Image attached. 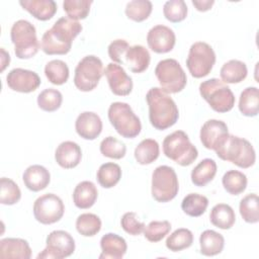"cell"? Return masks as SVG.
<instances>
[{
	"mask_svg": "<svg viewBox=\"0 0 259 259\" xmlns=\"http://www.w3.org/2000/svg\"><path fill=\"white\" fill-rule=\"evenodd\" d=\"M240 214L246 223L256 224L259 222V199L256 193L247 194L240 201Z\"/></svg>",
	"mask_w": 259,
	"mask_h": 259,
	"instance_id": "obj_36",
	"label": "cell"
},
{
	"mask_svg": "<svg viewBox=\"0 0 259 259\" xmlns=\"http://www.w3.org/2000/svg\"><path fill=\"white\" fill-rule=\"evenodd\" d=\"M100 247L102 250V253L99 255L100 259H120L127 250L125 240L114 233H107L102 236Z\"/></svg>",
	"mask_w": 259,
	"mask_h": 259,
	"instance_id": "obj_20",
	"label": "cell"
},
{
	"mask_svg": "<svg viewBox=\"0 0 259 259\" xmlns=\"http://www.w3.org/2000/svg\"><path fill=\"white\" fill-rule=\"evenodd\" d=\"M19 4L40 21L50 20L57 12V3L54 0H20Z\"/></svg>",
	"mask_w": 259,
	"mask_h": 259,
	"instance_id": "obj_24",
	"label": "cell"
},
{
	"mask_svg": "<svg viewBox=\"0 0 259 259\" xmlns=\"http://www.w3.org/2000/svg\"><path fill=\"white\" fill-rule=\"evenodd\" d=\"M65 211L63 200L54 193H46L37 197L33 203L34 219L42 225L59 222Z\"/></svg>",
	"mask_w": 259,
	"mask_h": 259,
	"instance_id": "obj_12",
	"label": "cell"
},
{
	"mask_svg": "<svg viewBox=\"0 0 259 259\" xmlns=\"http://www.w3.org/2000/svg\"><path fill=\"white\" fill-rule=\"evenodd\" d=\"M6 82L8 87L13 91L30 93L38 88L41 81L35 72L22 68H15L7 74Z\"/></svg>",
	"mask_w": 259,
	"mask_h": 259,
	"instance_id": "obj_15",
	"label": "cell"
},
{
	"mask_svg": "<svg viewBox=\"0 0 259 259\" xmlns=\"http://www.w3.org/2000/svg\"><path fill=\"white\" fill-rule=\"evenodd\" d=\"M162 146L165 156L180 166L191 165L198 156L197 149L183 131H175L168 135Z\"/></svg>",
	"mask_w": 259,
	"mask_h": 259,
	"instance_id": "obj_4",
	"label": "cell"
},
{
	"mask_svg": "<svg viewBox=\"0 0 259 259\" xmlns=\"http://www.w3.org/2000/svg\"><path fill=\"white\" fill-rule=\"evenodd\" d=\"M247 74L246 64L239 60H230L222 66L220 71L221 79L226 84L240 83L247 77Z\"/></svg>",
	"mask_w": 259,
	"mask_h": 259,
	"instance_id": "obj_27",
	"label": "cell"
},
{
	"mask_svg": "<svg viewBox=\"0 0 259 259\" xmlns=\"http://www.w3.org/2000/svg\"><path fill=\"white\" fill-rule=\"evenodd\" d=\"M107 115L111 125L122 138L134 139L140 135L141 120L127 103L119 101L111 103Z\"/></svg>",
	"mask_w": 259,
	"mask_h": 259,
	"instance_id": "obj_6",
	"label": "cell"
},
{
	"mask_svg": "<svg viewBox=\"0 0 259 259\" xmlns=\"http://www.w3.org/2000/svg\"><path fill=\"white\" fill-rule=\"evenodd\" d=\"M10 37L18 59H30L37 54L40 46L35 27L29 21L25 19L15 21L10 29Z\"/></svg>",
	"mask_w": 259,
	"mask_h": 259,
	"instance_id": "obj_5",
	"label": "cell"
},
{
	"mask_svg": "<svg viewBox=\"0 0 259 259\" xmlns=\"http://www.w3.org/2000/svg\"><path fill=\"white\" fill-rule=\"evenodd\" d=\"M82 159L80 146L72 141L61 143L55 152V160L64 169H72L79 165Z\"/></svg>",
	"mask_w": 259,
	"mask_h": 259,
	"instance_id": "obj_19",
	"label": "cell"
},
{
	"mask_svg": "<svg viewBox=\"0 0 259 259\" xmlns=\"http://www.w3.org/2000/svg\"><path fill=\"white\" fill-rule=\"evenodd\" d=\"M135 159L141 165H149L156 161L160 154V147L153 139L143 140L135 149Z\"/></svg>",
	"mask_w": 259,
	"mask_h": 259,
	"instance_id": "obj_30",
	"label": "cell"
},
{
	"mask_svg": "<svg viewBox=\"0 0 259 259\" xmlns=\"http://www.w3.org/2000/svg\"><path fill=\"white\" fill-rule=\"evenodd\" d=\"M215 63V53L204 41H196L191 45L186 60V66L194 78L207 76Z\"/></svg>",
	"mask_w": 259,
	"mask_h": 259,
	"instance_id": "obj_11",
	"label": "cell"
},
{
	"mask_svg": "<svg viewBox=\"0 0 259 259\" xmlns=\"http://www.w3.org/2000/svg\"><path fill=\"white\" fill-rule=\"evenodd\" d=\"M81 31L82 25L79 21L68 16L61 17L42 34L41 51L50 56L66 55L71 51L73 40Z\"/></svg>",
	"mask_w": 259,
	"mask_h": 259,
	"instance_id": "obj_1",
	"label": "cell"
},
{
	"mask_svg": "<svg viewBox=\"0 0 259 259\" xmlns=\"http://www.w3.org/2000/svg\"><path fill=\"white\" fill-rule=\"evenodd\" d=\"M98 196V191L95 184L85 180L77 184L73 191L74 204L81 209H87L93 206Z\"/></svg>",
	"mask_w": 259,
	"mask_h": 259,
	"instance_id": "obj_25",
	"label": "cell"
},
{
	"mask_svg": "<svg viewBox=\"0 0 259 259\" xmlns=\"http://www.w3.org/2000/svg\"><path fill=\"white\" fill-rule=\"evenodd\" d=\"M193 243V234L190 230L180 228L175 230L166 240V247L172 252H179L189 248Z\"/></svg>",
	"mask_w": 259,
	"mask_h": 259,
	"instance_id": "obj_37",
	"label": "cell"
},
{
	"mask_svg": "<svg viewBox=\"0 0 259 259\" xmlns=\"http://www.w3.org/2000/svg\"><path fill=\"white\" fill-rule=\"evenodd\" d=\"M153 10V4L149 0H133L125 6V15L136 21L142 22L146 20Z\"/></svg>",
	"mask_w": 259,
	"mask_h": 259,
	"instance_id": "obj_39",
	"label": "cell"
},
{
	"mask_svg": "<svg viewBox=\"0 0 259 259\" xmlns=\"http://www.w3.org/2000/svg\"><path fill=\"white\" fill-rule=\"evenodd\" d=\"M187 5L183 0H170L165 2L163 13L167 20L173 23L181 22L187 16Z\"/></svg>",
	"mask_w": 259,
	"mask_h": 259,
	"instance_id": "obj_44",
	"label": "cell"
},
{
	"mask_svg": "<svg viewBox=\"0 0 259 259\" xmlns=\"http://www.w3.org/2000/svg\"><path fill=\"white\" fill-rule=\"evenodd\" d=\"M147 42L154 53L165 54L173 50L176 42V36L170 27L158 24L149 30L147 34Z\"/></svg>",
	"mask_w": 259,
	"mask_h": 259,
	"instance_id": "obj_16",
	"label": "cell"
},
{
	"mask_svg": "<svg viewBox=\"0 0 259 259\" xmlns=\"http://www.w3.org/2000/svg\"><path fill=\"white\" fill-rule=\"evenodd\" d=\"M152 196L158 202H168L176 197L179 190L175 170L167 165L158 166L152 174Z\"/></svg>",
	"mask_w": 259,
	"mask_h": 259,
	"instance_id": "obj_10",
	"label": "cell"
},
{
	"mask_svg": "<svg viewBox=\"0 0 259 259\" xmlns=\"http://www.w3.org/2000/svg\"><path fill=\"white\" fill-rule=\"evenodd\" d=\"M63 102L62 93L54 88H47L42 90L37 96L38 107L47 112L58 110Z\"/></svg>",
	"mask_w": 259,
	"mask_h": 259,
	"instance_id": "obj_40",
	"label": "cell"
},
{
	"mask_svg": "<svg viewBox=\"0 0 259 259\" xmlns=\"http://www.w3.org/2000/svg\"><path fill=\"white\" fill-rule=\"evenodd\" d=\"M171 230V224L168 221H152L144 229L145 238L152 243L160 242Z\"/></svg>",
	"mask_w": 259,
	"mask_h": 259,
	"instance_id": "obj_45",
	"label": "cell"
},
{
	"mask_svg": "<svg viewBox=\"0 0 259 259\" xmlns=\"http://www.w3.org/2000/svg\"><path fill=\"white\" fill-rule=\"evenodd\" d=\"M100 153L110 159L119 160L125 156L126 147L125 145L114 137H106L100 143Z\"/></svg>",
	"mask_w": 259,
	"mask_h": 259,
	"instance_id": "obj_43",
	"label": "cell"
},
{
	"mask_svg": "<svg viewBox=\"0 0 259 259\" xmlns=\"http://www.w3.org/2000/svg\"><path fill=\"white\" fill-rule=\"evenodd\" d=\"M227 124L223 120L208 119L200 128V142L202 146L208 150L217 151L229 138Z\"/></svg>",
	"mask_w": 259,
	"mask_h": 259,
	"instance_id": "obj_14",
	"label": "cell"
},
{
	"mask_svg": "<svg viewBox=\"0 0 259 259\" xmlns=\"http://www.w3.org/2000/svg\"><path fill=\"white\" fill-rule=\"evenodd\" d=\"M47 247L37 258L63 259L71 256L75 251V241L73 237L66 231L57 230L51 232L46 240Z\"/></svg>",
	"mask_w": 259,
	"mask_h": 259,
	"instance_id": "obj_13",
	"label": "cell"
},
{
	"mask_svg": "<svg viewBox=\"0 0 259 259\" xmlns=\"http://www.w3.org/2000/svg\"><path fill=\"white\" fill-rule=\"evenodd\" d=\"M75 130L82 139L92 141L102 132V120L97 113L84 111L76 118Z\"/></svg>",
	"mask_w": 259,
	"mask_h": 259,
	"instance_id": "obj_18",
	"label": "cell"
},
{
	"mask_svg": "<svg viewBox=\"0 0 259 259\" xmlns=\"http://www.w3.org/2000/svg\"><path fill=\"white\" fill-rule=\"evenodd\" d=\"M218 157L236 166L247 169L255 164L256 154L251 143L243 138L229 135L225 144L215 151Z\"/></svg>",
	"mask_w": 259,
	"mask_h": 259,
	"instance_id": "obj_3",
	"label": "cell"
},
{
	"mask_svg": "<svg viewBox=\"0 0 259 259\" xmlns=\"http://www.w3.org/2000/svg\"><path fill=\"white\" fill-rule=\"evenodd\" d=\"M208 205V199L206 196L198 193H189L187 194L182 202L181 208L189 217L197 218L202 215Z\"/></svg>",
	"mask_w": 259,
	"mask_h": 259,
	"instance_id": "obj_33",
	"label": "cell"
},
{
	"mask_svg": "<svg viewBox=\"0 0 259 259\" xmlns=\"http://www.w3.org/2000/svg\"><path fill=\"white\" fill-rule=\"evenodd\" d=\"M22 180L27 189L37 192L45 189L50 184L51 174L46 167L35 164L25 169Z\"/></svg>",
	"mask_w": 259,
	"mask_h": 259,
	"instance_id": "obj_22",
	"label": "cell"
},
{
	"mask_svg": "<svg viewBox=\"0 0 259 259\" xmlns=\"http://www.w3.org/2000/svg\"><path fill=\"white\" fill-rule=\"evenodd\" d=\"M9 63H10L9 54L6 53L4 49H1V72H3L5 68L9 66Z\"/></svg>",
	"mask_w": 259,
	"mask_h": 259,
	"instance_id": "obj_49",
	"label": "cell"
},
{
	"mask_svg": "<svg viewBox=\"0 0 259 259\" xmlns=\"http://www.w3.org/2000/svg\"><path fill=\"white\" fill-rule=\"evenodd\" d=\"M76 229L84 237L95 236L101 230V220L94 213H82L76 220Z\"/></svg>",
	"mask_w": 259,
	"mask_h": 259,
	"instance_id": "obj_38",
	"label": "cell"
},
{
	"mask_svg": "<svg viewBox=\"0 0 259 259\" xmlns=\"http://www.w3.org/2000/svg\"><path fill=\"white\" fill-rule=\"evenodd\" d=\"M1 258L29 259L31 249L27 241L20 238H5L0 241Z\"/></svg>",
	"mask_w": 259,
	"mask_h": 259,
	"instance_id": "obj_23",
	"label": "cell"
},
{
	"mask_svg": "<svg viewBox=\"0 0 259 259\" xmlns=\"http://www.w3.org/2000/svg\"><path fill=\"white\" fill-rule=\"evenodd\" d=\"M150 61L151 56L149 51L141 45L130 47L123 56V65H126L133 73L137 74L146 71L150 65Z\"/></svg>",
	"mask_w": 259,
	"mask_h": 259,
	"instance_id": "obj_21",
	"label": "cell"
},
{
	"mask_svg": "<svg viewBox=\"0 0 259 259\" xmlns=\"http://www.w3.org/2000/svg\"><path fill=\"white\" fill-rule=\"evenodd\" d=\"M111 92L117 96H126L133 90V80L124 69L115 63H109L104 70Z\"/></svg>",
	"mask_w": 259,
	"mask_h": 259,
	"instance_id": "obj_17",
	"label": "cell"
},
{
	"mask_svg": "<svg viewBox=\"0 0 259 259\" xmlns=\"http://www.w3.org/2000/svg\"><path fill=\"white\" fill-rule=\"evenodd\" d=\"M149 106L151 124L159 131H164L176 123L179 111L174 100L161 88L153 87L146 95Z\"/></svg>",
	"mask_w": 259,
	"mask_h": 259,
	"instance_id": "obj_2",
	"label": "cell"
},
{
	"mask_svg": "<svg viewBox=\"0 0 259 259\" xmlns=\"http://www.w3.org/2000/svg\"><path fill=\"white\" fill-rule=\"evenodd\" d=\"M120 225L123 231L132 236H138L142 234L146 227L144 223L138 220L137 213L134 211L125 212L120 220Z\"/></svg>",
	"mask_w": 259,
	"mask_h": 259,
	"instance_id": "obj_46",
	"label": "cell"
},
{
	"mask_svg": "<svg viewBox=\"0 0 259 259\" xmlns=\"http://www.w3.org/2000/svg\"><path fill=\"white\" fill-rule=\"evenodd\" d=\"M239 110L245 116L253 117L259 111V91L257 87L245 88L239 99Z\"/></svg>",
	"mask_w": 259,
	"mask_h": 259,
	"instance_id": "obj_31",
	"label": "cell"
},
{
	"mask_svg": "<svg viewBox=\"0 0 259 259\" xmlns=\"http://www.w3.org/2000/svg\"><path fill=\"white\" fill-rule=\"evenodd\" d=\"M209 220L214 227L222 230H229L236 222V214L229 204L219 203L211 208Z\"/></svg>",
	"mask_w": 259,
	"mask_h": 259,
	"instance_id": "obj_28",
	"label": "cell"
},
{
	"mask_svg": "<svg viewBox=\"0 0 259 259\" xmlns=\"http://www.w3.org/2000/svg\"><path fill=\"white\" fill-rule=\"evenodd\" d=\"M45 75L54 85H63L69 79V68L62 60H52L45 67Z\"/></svg>",
	"mask_w": 259,
	"mask_h": 259,
	"instance_id": "obj_35",
	"label": "cell"
},
{
	"mask_svg": "<svg viewBox=\"0 0 259 259\" xmlns=\"http://www.w3.org/2000/svg\"><path fill=\"white\" fill-rule=\"evenodd\" d=\"M92 3L91 0H65L63 8L69 18L78 21L88 16Z\"/></svg>",
	"mask_w": 259,
	"mask_h": 259,
	"instance_id": "obj_42",
	"label": "cell"
},
{
	"mask_svg": "<svg viewBox=\"0 0 259 259\" xmlns=\"http://www.w3.org/2000/svg\"><path fill=\"white\" fill-rule=\"evenodd\" d=\"M200 253L204 256H214L220 254L225 246L223 235L213 231L205 230L199 237Z\"/></svg>",
	"mask_w": 259,
	"mask_h": 259,
	"instance_id": "obj_26",
	"label": "cell"
},
{
	"mask_svg": "<svg viewBox=\"0 0 259 259\" xmlns=\"http://www.w3.org/2000/svg\"><path fill=\"white\" fill-rule=\"evenodd\" d=\"M21 198V191L18 185L10 178L0 179V202L5 205H13Z\"/></svg>",
	"mask_w": 259,
	"mask_h": 259,
	"instance_id": "obj_41",
	"label": "cell"
},
{
	"mask_svg": "<svg viewBox=\"0 0 259 259\" xmlns=\"http://www.w3.org/2000/svg\"><path fill=\"white\" fill-rule=\"evenodd\" d=\"M247 182V176L238 170L227 171L222 179L224 188L232 195H239L245 191Z\"/></svg>",
	"mask_w": 259,
	"mask_h": 259,
	"instance_id": "obj_34",
	"label": "cell"
},
{
	"mask_svg": "<svg viewBox=\"0 0 259 259\" xmlns=\"http://www.w3.org/2000/svg\"><path fill=\"white\" fill-rule=\"evenodd\" d=\"M155 75L161 89L168 93H178L184 89L187 77L181 65L175 59L160 61L155 68Z\"/></svg>",
	"mask_w": 259,
	"mask_h": 259,
	"instance_id": "obj_8",
	"label": "cell"
},
{
	"mask_svg": "<svg viewBox=\"0 0 259 259\" xmlns=\"http://www.w3.org/2000/svg\"><path fill=\"white\" fill-rule=\"evenodd\" d=\"M199 93L217 112H228L235 105V95L231 88L218 78H211L201 82Z\"/></svg>",
	"mask_w": 259,
	"mask_h": 259,
	"instance_id": "obj_7",
	"label": "cell"
},
{
	"mask_svg": "<svg viewBox=\"0 0 259 259\" xmlns=\"http://www.w3.org/2000/svg\"><path fill=\"white\" fill-rule=\"evenodd\" d=\"M217 174V164L212 159L206 158L199 162L191 171V181L195 186L202 187L209 183Z\"/></svg>",
	"mask_w": 259,
	"mask_h": 259,
	"instance_id": "obj_29",
	"label": "cell"
},
{
	"mask_svg": "<svg viewBox=\"0 0 259 259\" xmlns=\"http://www.w3.org/2000/svg\"><path fill=\"white\" fill-rule=\"evenodd\" d=\"M191 3L196 8V10L205 12L212 7V5L214 4V1L213 0H202V1L201 0H192Z\"/></svg>",
	"mask_w": 259,
	"mask_h": 259,
	"instance_id": "obj_48",
	"label": "cell"
},
{
	"mask_svg": "<svg viewBox=\"0 0 259 259\" xmlns=\"http://www.w3.org/2000/svg\"><path fill=\"white\" fill-rule=\"evenodd\" d=\"M104 74L101 60L93 55L81 59L75 68L74 84L80 91L89 92L95 89Z\"/></svg>",
	"mask_w": 259,
	"mask_h": 259,
	"instance_id": "obj_9",
	"label": "cell"
},
{
	"mask_svg": "<svg viewBox=\"0 0 259 259\" xmlns=\"http://www.w3.org/2000/svg\"><path fill=\"white\" fill-rule=\"evenodd\" d=\"M128 48H130V45L125 39L117 38L111 41L107 49L110 60L113 61L115 64L123 65V56Z\"/></svg>",
	"mask_w": 259,
	"mask_h": 259,
	"instance_id": "obj_47",
	"label": "cell"
},
{
	"mask_svg": "<svg viewBox=\"0 0 259 259\" xmlns=\"http://www.w3.org/2000/svg\"><path fill=\"white\" fill-rule=\"evenodd\" d=\"M96 177L100 186L103 188H111L119 182L121 178V169L116 163H104L99 167Z\"/></svg>",
	"mask_w": 259,
	"mask_h": 259,
	"instance_id": "obj_32",
	"label": "cell"
}]
</instances>
